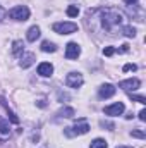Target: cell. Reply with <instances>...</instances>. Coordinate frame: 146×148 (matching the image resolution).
<instances>
[{
    "label": "cell",
    "instance_id": "6da1fadb",
    "mask_svg": "<svg viewBox=\"0 0 146 148\" xmlns=\"http://www.w3.org/2000/svg\"><path fill=\"white\" fill-rule=\"evenodd\" d=\"M98 23L100 26L96 28L98 31H113L117 26H120L122 24V21H124V16L119 12V10H115V9H89L88 10V21L86 23Z\"/></svg>",
    "mask_w": 146,
    "mask_h": 148
},
{
    "label": "cell",
    "instance_id": "7a4b0ae2",
    "mask_svg": "<svg viewBox=\"0 0 146 148\" xmlns=\"http://www.w3.org/2000/svg\"><path fill=\"white\" fill-rule=\"evenodd\" d=\"M89 131V124L84 121V119H79L74 126L71 127H65L64 129V134L69 136V138H74V136H81V134H86Z\"/></svg>",
    "mask_w": 146,
    "mask_h": 148
},
{
    "label": "cell",
    "instance_id": "3957f363",
    "mask_svg": "<svg viewBox=\"0 0 146 148\" xmlns=\"http://www.w3.org/2000/svg\"><path fill=\"white\" fill-rule=\"evenodd\" d=\"M29 14L31 12L26 5H16L9 10V17L14 21H26V19H29Z\"/></svg>",
    "mask_w": 146,
    "mask_h": 148
},
{
    "label": "cell",
    "instance_id": "277c9868",
    "mask_svg": "<svg viewBox=\"0 0 146 148\" xmlns=\"http://www.w3.org/2000/svg\"><path fill=\"white\" fill-rule=\"evenodd\" d=\"M52 28L59 35H71V33L77 31V24L76 23H55Z\"/></svg>",
    "mask_w": 146,
    "mask_h": 148
},
{
    "label": "cell",
    "instance_id": "5b68a950",
    "mask_svg": "<svg viewBox=\"0 0 146 148\" xmlns=\"http://www.w3.org/2000/svg\"><path fill=\"white\" fill-rule=\"evenodd\" d=\"M139 86H141V81H139L138 77L124 79V81H120V83H119V88H122V90H124V91H127V93H132V91H136Z\"/></svg>",
    "mask_w": 146,
    "mask_h": 148
},
{
    "label": "cell",
    "instance_id": "8992f818",
    "mask_svg": "<svg viewBox=\"0 0 146 148\" xmlns=\"http://www.w3.org/2000/svg\"><path fill=\"white\" fill-rule=\"evenodd\" d=\"M83 83H84V77H83V74H79V73H69L67 77H65V84L69 88H81Z\"/></svg>",
    "mask_w": 146,
    "mask_h": 148
},
{
    "label": "cell",
    "instance_id": "52a82bcc",
    "mask_svg": "<svg viewBox=\"0 0 146 148\" xmlns=\"http://www.w3.org/2000/svg\"><path fill=\"white\" fill-rule=\"evenodd\" d=\"M81 55V47L77 45V43H67V47H65V57L69 59V60H74V59H77Z\"/></svg>",
    "mask_w": 146,
    "mask_h": 148
},
{
    "label": "cell",
    "instance_id": "ba28073f",
    "mask_svg": "<svg viewBox=\"0 0 146 148\" xmlns=\"http://www.w3.org/2000/svg\"><path fill=\"white\" fill-rule=\"evenodd\" d=\"M124 110H126V107H124V103H122V102H117V103H112V105H108V107H105V114L110 115V117L120 115Z\"/></svg>",
    "mask_w": 146,
    "mask_h": 148
},
{
    "label": "cell",
    "instance_id": "9c48e42d",
    "mask_svg": "<svg viewBox=\"0 0 146 148\" xmlns=\"http://www.w3.org/2000/svg\"><path fill=\"white\" fill-rule=\"evenodd\" d=\"M35 60H36L35 53H31V52H23L21 60H19V66H21L23 69H28L29 66H33V64H35Z\"/></svg>",
    "mask_w": 146,
    "mask_h": 148
},
{
    "label": "cell",
    "instance_id": "30bf717a",
    "mask_svg": "<svg viewBox=\"0 0 146 148\" xmlns=\"http://www.w3.org/2000/svg\"><path fill=\"white\" fill-rule=\"evenodd\" d=\"M98 95H100V98H110V97H113L115 95V86L113 84H102L100 86V90H98Z\"/></svg>",
    "mask_w": 146,
    "mask_h": 148
},
{
    "label": "cell",
    "instance_id": "8fae6325",
    "mask_svg": "<svg viewBox=\"0 0 146 148\" xmlns=\"http://www.w3.org/2000/svg\"><path fill=\"white\" fill-rule=\"evenodd\" d=\"M38 74L43 76V77H50V76L53 74V66H52L50 62H41V64L38 66Z\"/></svg>",
    "mask_w": 146,
    "mask_h": 148
},
{
    "label": "cell",
    "instance_id": "7c38bea8",
    "mask_svg": "<svg viewBox=\"0 0 146 148\" xmlns=\"http://www.w3.org/2000/svg\"><path fill=\"white\" fill-rule=\"evenodd\" d=\"M0 105H2V107L5 109V112L9 114V121H10L12 124H19V117H17L14 112L10 110V107L7 105V102H5V98H3V97H0Z\"/></svg>",
    "mask_w": 146,
    "mask_h": 148
},
{
    "label": "cell",
    "instance_id": "4fadbf2b",
    "mask_svg": "<svg viewBox=\"0 0 146 148\" xmlns=\"http://www.w3.org/2000/svg\"><path fill=\"white\" fill-rule=\"evenodd\" d=\"M9 134H10L9 119H3V117H0V136H2V138H7Z\"/></svg>",
    "mask_w": 146,
    "mask_h": 148
},
{
    "label": "cell",
    "instance_id": "5bb4252c",
    "mask_svg": "<svg viewBox=\"0 0 146 148\" xmlns=\"http://www.w3.org/2000/svg\"><path fill=\"white\" fill-rule=\"evenodd\" d=\"M40 35H41L40 28H38V26H31V28L28 29V35H26V38H28V41H36L38 38H40Z\"/></svg>",
    "mask_w": 146,
    "mask_h": 148
},
{
    "label": "cell",
    "instance_id": "9a60e30c",
    "mask_svg": "<svg viewBox=\"0 0 146 148\" xmlns=\"http://www.w3.org/2000/svg\"><path fill=\"white\" fill-rule=\"evenodd\" d=\"M41 50L43 52H50V53H53V52H57V47H55V43H52V41H48V40H45L43 43H41Z\"/></svg>",
    "mask_w": 146,
    "mask_h": 148
},
{
    "label": "cell",
    "instance_id": "2e32d148",
    "mask_svg": "<svg viewBox=\"0 0 146 148\" xmlns=\"http://www.w3.org/2000/svg\"><path fill=\"white\" fill-rule=\"evenodd\" d=\"M21 52H24V43H23L21 40H16V41L12 43V53H14V55H19Z\"/></svg>",
    "mask_w": 146,
    "mask_h": 148
},
{
    "label": "cell",
    "instance_id": "e0dca14e",
    "mask_svg": "<svg viewBox=\"0 0 146 148\" xmlns=\"http://www.w3.org/2000/svg\"><path fill=\"white\" fill-rule=\"evenodd\" d=\"M74 114H76V110H74L72 107H64L62 110L57 112L59 117H74Z\"/></svg>",
    "mask_w": 146,
    "mask_h": 148
},
{
    "label": "cell",
    "instance_id": "ac0fdd59",
    "mask_svg": "<svg viewBox=\"0 0 146 148\" xmlns=\"http://www.w3.org/2000/svg\"><path fill=\"white\" fill-rule=\"evenodd\" d=\"M89 148H108V145H107V141H105V140L96 138V140H93V141H91V147H89Z\"/></svg>",
    "mask_w": 146,
    "mask_h": 148
},
{
    "label": "cell",
    "instance_id": "d6986e66",
    "mask_svg": "<svg viewBox=\"0 0 146 148\" xmlns=\"http://www.w3.org/2000/svg\"><path fill=\"white\" fill-rule=\"evenodd\" d=\"M122 33L129 38H134L136 36V28H132V26H124V28H122Z\"/></svg>",
    "mask_w": 146,
    "mask_h": 148
},
{
    "label": "cell",
    "instance_id": "ffe728a7",
    "mask_svg": "<svg viewBox=\"0 0 146 148\" xmlns=\"http://www.w3.org/2000/svg\"><path fill=\"white\" fill-rule=\"evenodd\" d=\"M67 16H69V17H77V16H79L77 5H69V7H67Z\"/></svg>",
    "mask_w": 146,
    "mask_h": 148
},
{
    "label": "cell",
    "instance_id": "44dd1931",
    "mask_svg": "<svg viewBox=\"0 0 146 148\" xmlns=\"http://www.w3.org/2000/svg\"><path fill=\"white\" fill-rule=\"evenodd\" d=\"M129 97H131V100H134V102L146 103V98H145V97H141V95H132V93H129Z\"/></svg>",
    "mask_w": 146,
    "mask_h": 148
},
{
    "label": "cell",
    "instance_id": "7402d4cb",
    "mask_svg": "<svg viewBox=\"0 0 146 148\" xmlns=\"http://www.w3.org/2000/svg\"><path fill=\"white\" fill-rule=\"evenodd\" d=\"M131 136H134V138H141V140H145V138H146L145 131H132V133H131Z\"/></svg>",
    "mask_w": 146,
    "mask_h": 148
},
{
    "label": "cell",
    "instance_id": "603a6c76",
    "mask_svg": "<svg viewBox=\"0 0 146 148\" xmlns=\"http://www.w3.org/2000/svg\"><path fill=\"white\" fill-rule=\"evenodd\" d=\"M136 69H138V66H136V64H126L122 71H124V73H127V71H136Z\"/></svg>",
    "mask_w": 146,
    "mask_h": 148
},
{
    "label": "cell",
    "instance_id": "cb8c5ba5",
    "mask_svg": "<svg viewBox=\"0 0 146 148\" xmlns=\"http://www.w3.org/2000/svg\"><path fill=\"white\" fill-rule=\"evenodd\" d=\"M113 53H115V48H113V47H107V48H103V55L110 57V55H113Z\"/></svg>",
    "mask_w": 146,
    "mask_h": 148
},
{
    "label": "cell",
    "instance_id": "d4e9b609",
    "mask_svg": "<svg viewBox=\"0 0 146 148\" xmlns=\"http://www.w3.org/2000/svg\"><path fill=\"white\" fill-rule=\"evenodd\" d=\"M5 16H7V10L0 5V21H3V19H5Z\"/></svg>",
    "mask_w": 146,
    "mask_h": 148
},
{
    "label": "cell",
    "instance_id": "484cf974",
    "mask_svg": "<svg viewBox=\"0 0 146 148\" xmlns=\"http://www.w3.org/2000/svg\"><path fill=\"white\" fill-rule=\"evenodd\" d=\"M102 126H103V127H110V129H113V124H112V122H107V121H102Z\"/></svg>",
    "mask_w": 146,
    "mask_h": 148
},
{
    "label": "cell",
    "instance_id": "4316f807",
    "mask_svg": "<svg viewBox=\"0 0 146 148\" xmlns=\"http://www.w3.org/2000/svg\"><path fill=\"white\" fill-rule=\"evenodd\" d=\"M139 119H141V121H146V110H145V109L139 112Z\"/></svg>",
    "mask_w": 146,
    "mask_h": 148
},
{
    "label": "cell",
    "instance_id": "83f0119b",
    "mask_svg": "<svg viewBox=\"0 0 146 148\" xmlns=\"http://www.w3.org/2000/svg\"><path fill=\"white\" fill-rule=\"evenodd\" d=\"M129 50V45H122V48H120V52H127Z\"/></svg>",
    "mask_w": 146,
    "mask_h": 148
},
{
    "label": "cell",
    "instance_id": "f1b7e54d",
    "mask_svg": "<svg viewBox=\"0 0 146 148\" xmlns=\"http://www.w3.org/2000/svg\"><path fill=\"white\" fill-rule=\"evenodd\" d=\"M124 2H126V3H129V5H134L138 0H124Z\"/></svg>",
    "mask_w": 146,
    "mask_h": 148
},
{
    "label": "cell",
    "instance_id": "f546056e",
    "mask_svg": "<svg viewBox=\"0 0 146 148\" xmlns=\"http://www.w3.org/2000/svg\"><path fill=\"white\" fill-rule=\"evenodd\" d=\"M38 105H40V107H45L46 103H45V100H40V102H38Z\"/></svg>",
    "mask_w": 146,
    "mask_h": 148
},
{
    "label": "cell",
    "instance_id": "4dcf8cb0",
    "mask_svg": "<svg viewBox=\"0 0 146 148\" xmlns=\"http://www.w3.org/2000/svg\"><path fill=\"white\" fill-rule=\"evenodd\" d=\"M117 148H131V147H117Z\"/></svg>",
    "mask_w": 146,
    "mask_h": 148
}]
</instances>
